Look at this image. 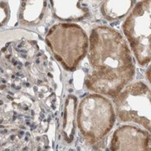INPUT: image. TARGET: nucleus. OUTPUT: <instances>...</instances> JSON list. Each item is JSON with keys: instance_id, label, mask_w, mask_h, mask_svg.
I'll use <instances>...</instances> for the list:
<instances>
[{"instance_id": "f257e3e1", "label": "nucleus", "mask_w": 151, "mask_h": 151, "mask_svg": "<svg viewBox=\"0 0 151 151\" xmlns=\"http://www.w3.org/2000/svg\"><path fill=\"white\" fill-rule=\"evenodd\" d=\"M113 151H150V136L147 133L131 126L117 130L112 142Z\"/></svg>"}]
</instances>
